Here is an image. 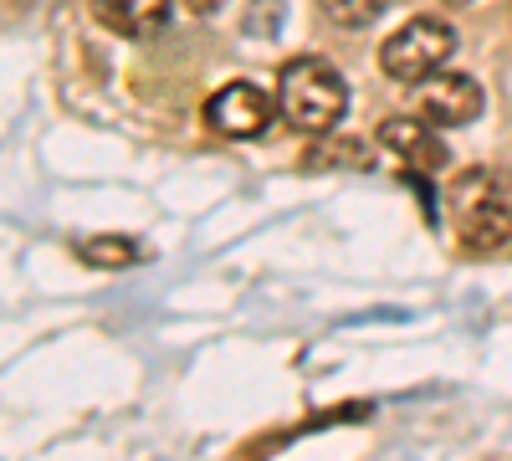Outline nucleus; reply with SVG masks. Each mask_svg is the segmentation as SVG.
Instances as JSON below:
<instances>
[{"label": "nucleus", "instance_id": "obj_3", "mask_svg": "<svg viewBox=\"0 0 512 461\" xmlns=\"http://www.w3.org/2000/svg\"><path fill=\"white\" fill-rule=\"evenodd\" d=\"M456 52V31L441 16H410L390 41L379 47V72L405 88H420L425 77H436L446 57Z\"/></svg>", "mask_w": 512, "mask_h": 461}, {"label": "nucleus", "instance_id": "obj_4", "mask_svg": "<svg viewBox=\"0 0 512 461\" xmlns=\"http://www.w3.org/2000/svg\"><path fill=\"white\" fill-rule=\"evenodd\" d=\"M410 108H415V118L431 123V129H461V123H472L482 113V88L466 72H436L415 88Z\"/></svg>", "mask_w": 512, "mask_h": 461}, {"label": "nucleus", "instance_id": "obj_9", "mask_svg": "<svg viewBox=\"0 0 512 461\" xmlns=\"http://www.w3.org/2000/svg\"><path fill=\"white\" fill-rule=\"evenodd\" d=\"M318 6H323V16H328L333 26L359 31V26H374L384 11H390V0H318Z\"/></svg>", "mask_w": 512, "mask_h": 461}, {"label": "nucleus", "instance_id": "obj_10", "mask_svg": "<svg viewBox=\"0 0 512 461\" xmlns=\"http://www.w3.org/2000/svg\"><path fill=\"white\" fill-rule=\"evenodd\" d=\"M308 164H313V170H323V164H354V170H364L369 154H364L359 139H328V144H318V154Z\"/></svg>", "mask_w": 512, "mask_h": 461}, {"label": "nucleus", "instance_id": "obj_7", "mask_svg": "<svg viewBox=\"0 0 512 461\" xmlns=\"http://www.w3.org/2000/svg\"><path fill=\"white\" fill-rule=\"evenodd\" d=\"M93 21L123 41H149L169 26V0H88Z\"/></svg>", "mask_w": 512, "mask_h": 461}, {"label": "nucleus", "instance_id": "obj_5", "mask_svg": "<svg viewBox=\"0 0 512 461\" xmlns=\"http://www.w3.org/2000/svg\"><path fill=\"white\" fill-rule=\"evenodd\" d=\"M277 113V98H267L256 82H226L221 93H210L205 103V123L226 139H256L267 134V123Z\"/></svg>", "mask_w": 512, "mask_h": 461}, {"label": "nucleus", "instance_id": "obj_1", "mask_svg": "<svg viewBox=\"0 0 512 461\" xmlns=\"http://www.w3.org/2000/svg\"><path fill=\"white\" fill-rule=\"evenodd\" d=\"M277 113L303 134H328L349 113V82L323 57H292L277 72Z\"/></svg>", "mask_w": 512, "mask_h": 461}, {"label": "nucleus", "instance_id": "obj_12", "mask_svg": "<svg viewBox=\"0 0 512 461\" xmlns=\"http://www.w3.org/2000/svg\"><path fill=\"white\" fill-rule=\"evenodd\" d=\"M446 6H472V0H446Z\"/></svg>", "mask_w": 512, "mask_h": 461}, {"label": "nucleus", "instance_id": "obj_2", "mask_svg": "<svg viewBox=\"0 0 512 461\" xmlns=\"http://www.w3.org/2000/svg\"><path fill=\"white\" fill-rule=\"evenodd\" d=\"M451 221L466 251H497L512 241V180L497 170H466L451 185Z\"/></svg>", "mask_w": 512, "mask_h": 461}, {"label": "nucleus", "instance_id": "obj_6", "mask_svg": "<svg viewBox=\"0 0 512 461\" xmlns=\"http://www.w3.org/2000/svg\"><path fill=\"white\" fill-rule=\"evenodd\" d=\"M379 144L390 149L405 170H415V175H436V170H446V159H451V149L436 139V129L425 118H415V113L384 118L379 123Z\"/></svg>", "mask_w": 512, "mask_h": 461}, {"label": "nucleus", "instance_id": "obj_11", "mask_svg": "<svg viewBox=\"0 0 512 461\" xmlns=\"http://www.w3.org/2000/svg\"><path fill=\"white\" fill-rule=\"evenodd\" d=\"M185 6H190L195 16H210V11H221V6H226V0H185Z\"/></svg>", "mask_w": 512, "mask_h": 461}, {"label": "nucleus", "instance_id": "obj_8", "mask_svg": "<svg viewBox=\"0 0 512 461\" xmlns=\"http://www.w3.org/2000/svg\"><path fill=\"white\" fill-rule=\"evenodd\" d=\"M77 257L88 267H103V272H123V267H134L144 251H139V241H128V236H82Z\"/></svg>", "mask_w": 512, "mask_h": 461}]
</instances>
